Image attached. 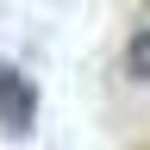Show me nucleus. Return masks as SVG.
Returning a JSON list of instances; mask_svg holds the SVG:
<instances>
[{
  "label": "nucleus",
  "mask_w": 150,
  "mask_h": 150,
  "mask_svg": "<svg viewBox=\"0 0 150 150\" xmlns=\"http://www.w3.org/2000/svg\"><path fill=\"white\" fill-rule=\"evenodd\" d=\"M31 119H38V94H31V81H25L13 63H0V125H6L13 138H25Z\"/></svg>",
  "instance_id": "f257e3e1"
},
{
  "label": "nucleus",
  "mask_w": 150,
  "mask_h": 150,
  "mask_svg": "<svg viewBox=\"0 0 150 150\" xmlns=\"http://www.w3.org/2000/svg\"><path fill=\"white\" fill-rule=\"evenodd\" d=\"M125 75H131V81H150V31L131 38V50H125Z\"/></svg>",
  "instance_id": "f03ea898"
}]
</instances>
